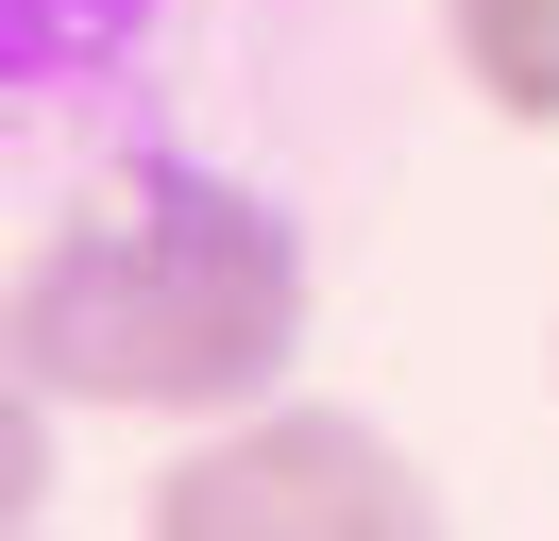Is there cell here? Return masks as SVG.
I'll return each instance as SVG.
<instances>
[{
  "label": "cell",
  "instance_id": "4",
  "mask_svg": "<svg viewBox=\"0 0 559 541\" xmlns=\"http://www.w3.org/2000/svg\"><path fill=\"white\" fill-rule=\"evenodd\" d=\"M136 17H153V0H0V101H17V85H85Z\"/></svg>",
  "mask_w": 559,
  "mask_h": 541
},
{
  "label": "cell",
  "instance_id": "1",
  "mask_svg": "<svg viewBox=\"0 0 559 541\" xmlns=\"http://www.w3.org/2000/svg\"><path fill=\"white\" fill-rule=\"evenodd\" d=\"M322 270L272 187L204 153H103L0 270V356L69 423H221L306 372Z\"/></svg>",
  "mask_w": 559,
  "mask_h": 541
},
{
  "label": "cell",
  "instance_id": "7",
  "mask_svg": "<svg viewBox=\"0 0 559 541\" xmlns=\"http://www.w3.org/2000/svg\"><path fill=\"white\" fill-rule=\"evenodd\" d=\"M35 541H51V525H35Z\"/></svg>",
  "mask_w": 559,
  "mask_h": 541
},
{
  "label": "cell",
  "instance_id": "6",
  "mask_svg": "<svg viewBox=\"0 0 559 541\" xmlns=\"http://www.w3.org/2000/svg\"><path fill=\"white\" fill-rule=\"evenodd\" d=\"M543 389H559V304H543Z\"/></svg>",
  "mask_w": 559,
  "mask_h": 541
},
{
  "label": "cell",
  "instance_id": "5",
  "mask_svg": "<svg viewBox=\"0 0 559 541\" xmlns=\"http://www.w3.org/2000/svg\"><path fill=\"white\" fill-rule=\"evenodd\" d=\"M51 423H69V406H51L35 372L0 356V541H35V525H51V491H69V457H51Z\"/></svg>",
  "mask_w": 559,
  "mask_h": 541
},
{
  "label": "cell",
  "instance_id": "3",
  "mask_svg": "<svg viewBox=\"0 0 559 541\" xmlns=\"http://www.w3.org/2000/svg\"><path fill=\"white\" fill-rule=\"evenodd\" d=\"M441 68L475 119L559 135V0H441Z\"/></svg>",
  "mask_w": 559,
  "mask_h": 541
},
{
  "label": "cell",
  "instance_id": "2",
  "mask_svg": "<svg viewBox=\"0 0 559 541\" xmlns=\"http://www.w3.org/2000/svg\"><path fill=\"white\" fill-rule=\"evenodd\" d=\"M136 541H457V525H441V473L373 406L272 389V406H221V423H170Z\"/></svg>",
  "mask_w": 559,
  "mask_h": 541
}]
</instances>
